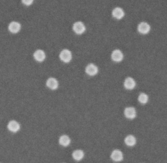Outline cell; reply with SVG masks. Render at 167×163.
Returning a JSON list of instances; mask_svg holds the SVG:
<instances>
[{"label":"cell","instance_id":"9a60e30c","mask_svg":"<svg viewBox=\"0 0 167 163\" xmlns=\"http://www.w3.org/2000/svg\"><path fill=\"white\" fill-rule=\"evenodd\" d=\"M60 144L64 147H67L69 146L71 143V139L67 135H62L59 138Z\"/></svg>","mask_w":167,"mask_h":163},{"label":"cell","instance_id":"4fadbf2b","mask_svg":"<svg viewBox=\"0 0 167 163\" xmlns=\"http://www.w3.org/2000/svg\"><path fill=\"white\" fill-rule=\"evenodd\" d=\"M9 30L13 33H16L20 31L21 29L20 24L17 22H12L9 25Z\"/></svg>","mask_w":167,"mask_h":163},{"label":"cell","instance_id":"52a82bcc","mask_svg":"<svg viewBox=\"0 0 167 163\" xmlns=\"http://www.w3.org/2000/svg\"><path fill=\"white\" fill-rule=\"evenodd\" d=\"M124 87L125 89L129 90H132L136 87V82L131 77H128L125 78L124 81Z\"/></svg>","mask_w":167,"mask_h":163},{"label":"cell","instance_id":"8fae6325","mask_svg":"<svg viewBox=\"0 0 167 163\" xmlns=\"http://www.w3.org/2000/svg\"><path fill=\"white\" fill-rule=\"evenodd\" d=\"M46 85L47 87L52 90H56L58 89L59 83L58 81L55 78H49L46 81Z\"/></svg>","mask_w":167,"mask_h":163},{"label":"cell","instance_id":"277c9868","mask_svg":"<svg viewBox=\"0 0 167 163\" xmlns=\"http://www.w3.org/2000/svg\"><path fill=\"white\" fill-rule=\"evenodd\" d=\"M124 115H125V116L128 119H134L136 116V109L133 107H127L124 110Z\"/></svg>","mask_w":167,"mask_h":163},{"label":"cell","instance_id":"ba28073f","mask_svg":"<svg viewBox=\"0 0 167 163\" xmlns=\"http://www.w3.org/2000/svg\"><path fill=\"white\" fill-rule=\"evenodd\" d=\"M111 157L114 162H120L123 159V155L120 150H115L112 152Z\"/></svg>","mask_w":167,"mask_h":163},{"label":"cell","instance_id":"2e32d148","mask_svg":"<svg viewBox=\"0 0 167 163\" xmlns=\"http://www.w3.org/2000/svg\"><path fill=\"white\" fill-rule=\"evenodd\" d=\"M72 156L75 161H80L84 158V153L82 150H76L73 152Z\"/></svg>","mask_w":167,"mask_h":163},{"label":"cell","instance_id":"3957f363","mask_svg":"<svg viewBox=\"0 0 167 163\" xmlns=\"http://www.w3.org/2000/svg\"><path fill=\"white\" fill-rule=\"evenodd\" d=\"M151 30V27L148 23L145 22H140L138 26V31L139 33H140L141 34L145 35L148 33Z\"/></svg>","mask_w":167,"mask_h":163},{"label":"cell","instance_id":"5bb4252c","mask_svg":"<svg viewBox=\"0 0 167 163\" xmlns=\"http://www.w3.org/2000/svg\"><path fill=\"white\" fill-rule=\"evenodd\" d=\"M124 142H125V143L127 146L133 147L136 144V138L134 136L130 135L125 137Z\"/></svg>","mask_w":167,"mask_h":163},{"label":"cell","instance_id":"6da1fadb","mask_svg":"<svg viewBox=\"0 0 167 163\" xmlns=\"http://www.w3.org/2000/svg\"><path fill=\"white\" fill-rule=\"evenodd\" d=\"M72 53L68 49H64L60 54V58L64 63H69L72 60Z\"/></svg>","mask_w":167,"mask_h":163},{"label":"cell","instance_id":"5b68a950","mask_svg":"<svg viewBox=\"0 0 167 163\" xmlns=\"http://www.w3.org/2000/svg\"><path fill=\"white\" fill-rule=\"evenodd\" d=\"M111 58L114 61L120 62L123 59V54L120 50L116 49L112 52Z\"/></svg>","mask_w":167,"mask_h":163},{"label":"cell","instance_id":"30bf717a","mask_svg":"<svg viewBox=\"0 0 167 163\" xmlns=\"http://www.w3.org/2000/svg\"><path fill=\"white\" fill-rule=\"evenodd\" d=\"M34 59L38 62H42L46 58L45 52L41 49L37 50L33 54Z\"/></svg>","mask_w":167,"mask_h":163},{"label":"cell","instance_id":"e0dca14e","mask_svg":"<svg viewBox=\"0 0 167 163\" xmlns=\"http://www.w3.org/2000/svg\"><path fill=\"white\" fill-rule=\"evenodd\" d=\"M148 99H149L148 96H147V95L144 93H141L138 97V101H139L140 103L143 104H146L147 103V101H148Z\"/></svg>","mask_w":167,"mask_h":163},{"label":"cell","instance_id":"8992f818","mask_svg":"<svg viewBox=\"0 0 167 163\" xmlns=\"http://www.w3.org/2000/svg\"><path fill=\"white\" fill-rule=\"evenodd\" d=\"M98 67L93 63L88 64L85 67V73L89 76H95L98 73Z\"/></svg>","mask_w":167,"mask_h":163},{"label":"cell","instance_id":"7c38bea8","mask_svg":"<svg viewBox=\"0 0 167 163\" xmlns=\"http://www.w3.org/2000/svg\"><path fill=\"white\" fill-rule=\"evenodd\" d=\"M112 16L118 20L122 19L124 16H125V12L123 10V9L121 7H116L113 9L112 11Z\"/></svg>","mask_w":167,"mask_h":163},{"label":"cell","instance_id":"9c48e42d","mask_svg":"<svg viewBox=\"0 0 167 163\" xmlns=\"http://www.w3.org/2000/svg\"><path fill=\"white\" fill-rule=\"evenodd\" d=\"M7 128L9 131L13 132H18L20 129V125L18 122L15 120H12L9 122L7 125Z\"/></svg>","mask_w":167,"mask_h":163},{"label":"cell","instance_id":"ac0fdd59","mask_svg":"<svg viewBox=\"0 0 167 163\" xmlns=\"http://www.w3.org/2000/svg\"><path fill=\"white\" fill-rule=\"evenodd\" d=\"M22 2L25 5L30 6L33 3V0H22Z\"/></svg>","mask_w":167,"mask_h":163},{"label":"cell","instance_id":"7a4b0ae2","mask_svg":"<svg viewBox=\"0 0 167 163\" xmlns=\"http://www.w3.org/2000/svg\"><path fill=\"white\" fill-rule=\"evenodd\" d=\"M73 30L76 34L81 35L85 31V26L82 22H76L73 24Z\"/></svg>","mask_w":167,"mask_h":163}]
</instances>
